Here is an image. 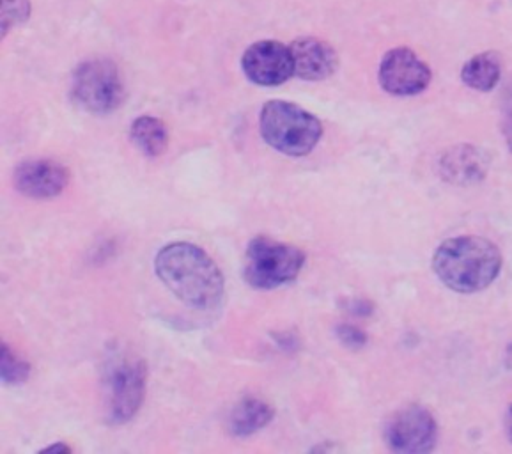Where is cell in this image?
<instances>
[{
    "mask_svg": "<svg viewBox=\"0 0 512 454\" xmlns=\"http://www.w3.org/2000/svg\"><path fill=\"white\" fill-rule=\"evenodd\" d=\"M31 16L29 0H2V34L6 36L15 25L24 24Z\"/></svg>",
    "mask_w": 512,
    "mask_h": 454,
    "instance_id": "cell-17",
    "label": "cell"
},
{
    "mask_svg": "<svg viewBox=\"0 0 512 454\" xmlns=\"http://www.w3.org/2000/svg\"><path fill=\"white\" fill-rule=\"evenodd\" d=\"M259 126L264 141L288 157L309 155L323 135V125L314 114L282 100L264 103Z\"/></svg>",
    "mask_w": 512,
    "mask_h": 454,
    "instance_id": "cell-3",
    "label": "cell"
},
{
    "mask_svg": "<svg viewBox=\"0 0 512 454\" xmlns=\"http://www.w3.org/2000/svg\"><path fill=\"white\" fill-rule=\"evenodd\" d=\"M505 430H507V437L512 442V405L509 412H507V417H505Z\"/></svg>",
    "mask_w": 512,
    "mask_h": 454,
    "instance_id": "cell-22",
    "label": "cell"
},
{
    "mask_svg": "<svg viewBox=\"0 0 512 454\" xmlns=\"http://www.w3.org/2000/svg\"><path fill=\"white\" fill-rule=\"evenodd\" d=\"M305 265V252L295 245L257 236L247 247L243 277L252 288L275 290L295 281Z\"/></svg>",
    "mask_w": 512,
    "mask_h": 454,
    "instance_id": "cell-4",
    "label": "cell"
},
{
    "mask_svg": "<svg viewBox=\"0 0 512 454\" xmlns=\"http://www.w3.org/2000/svg\"><path fill=\"white\" fill-rule=\"evenodd\" d=\"M68 181V169L54 160H27L15 169V187L32 199L59 196Z\"/></svg>",
    "mask_w": 512,
    "mask_h": 454,
    "instance_id": "cell-10",
    "label": "cell"
},
{
    "mask_svg": "<svg viewBox=\"0 0 512 454\" xmlns=\"http://www.w3.org/2000/svg\"><path fill=\"white\" fill-rule=\"evenodd\" d=\"M502 79V61L497 52H482L466 61L461 70V80L465 86L479 91L489 93L498 86Z\"/></svg>",
    "mask_w": 512,
    "mask_h": 454,
    "instance_id": "cell-13",
    "label": "cell"
},
{
    "mask_svg": "<svg viewBox=\"0 0 512 454\" xmlns=\"http://www.w3.org/2000/svg\"><path fill=\"white\" fill-rule=\"evenodd\" d=\"M438 440V424L433 414L420 405L397 410L385 426V442L394 453H431Z\"/></svg>",
    "mask_w": 512,
    "mask_h": 454,
    "instance_id": "cell-6",
    "label": "cell"
},
{
    "mask_svg": "<svg viewBox=\"0 0 512 454\" xmlns=\"http://www.w3.org/2000/svg\"><path fill=\"white\" fill-rule=\"evenodd\" d=\"M502 134H504L505 144L512 153V82L505 89L504 102H502Z\"/></svg>",
    "mask_w": 512,
    "mask_h": 454,
    "instance_id": "cell-19",
    "label": "cell"
},
{
    "mask_svg": "<svg viewBox=\"0 0 512 454\" xmlns=\"http://www.w3.org/2000/svg\"><path fill=\"white\" fill-rule=\"evenodd\" d=\"M344 309H346L348 313L353 314V316L367 318V316L373 314L374 306L369 300H365V298H350V300L344 302Z\"/></svg>",
    "mask_w": 512,
    "mask_h": 454,
    "instance_id": "cell-20",
    "label": "cell"
},
{
    "mask_svg": "<svg viewBox=\"0 0 512 454\" xmlns=\"http://www.w3.org/2000/svg\"><path fill=\"white\" fill-rule=\"evenodd\" d=\"M273 415L275 412L266 401L245 398L233 408L229 417V430L234 437H249L263 430L272 421Z\"/></svg>",
    "mask_w": 512,
    "mask_h": 454,
    "instance_id": "cell-14",
    "label": "cell"
},
{
    "mask_svg": "<svg viewBox=\"0 0 512 454\" xmlns=\"http://www.w3.org/2000/svg\"><path fill=\"white\" fill-rule=\"evenodd\" d=\"M440 173L449 183L472 185L481 181L488 173V160L474 146L450 148L440 158Z\"/></svg>",
    "mask_w": 512,
    "mask_h": 454,
    "instance_id": "cell-12",
    "label": "cell"
},
{
    "mask_svg": "<svg viewBox=\"0 0 512 454\" xmlns=\"http://www.w3.org/2000/svg\"><path fill=\"white\" fill-rule=\"evenodd\" d=\"M148 369L142 361H117L107 375V401L112 424H125L139 412L146 394Z\"/></svg>",
    "mask_w": 512,
    "mask_h": 454,
    "instance_id": "cell-7",
    "label": "cell"
},
{
    "mask_svg": "<svg viewBox=\"0 0 512 454\" xmlns=\"http://www.w3.org/2000/svg\"><path fill=\"white\" fill-rule=\"evenodd\" d=\"M155 268L165 288L188 307L208 311L222 302V272L208 252L194 243L165 245L156 254Z\"/></svg>",
    "mask_w": 512,
    "mask_h": 454,
    "instance_id": "cell-1",
    "label": "cell"
},
{
    "mask_svg": "<svg viewBox=\"0 0 512 454\" xmlns=\"http://www.w3.org/2000/svg\"><path fill=\"white\" fill-rule=\"evenodd\" d=\"M2 380L8 385L22 384L31 375V366L18 359L8 346H2Z\"/></svg>",
    "mask_w": 512,
    "mask_h": 454,
    "instance_id": "cell-16",
    "label": "cell"
},
{
    "mask_svg": "<svg viewBox=\"0 0 512 454\" xmlns=\"http://www.w3.org/2000/svg\"><path fill=\"white\" fill-rule=\"evenodd\" d=\"M130 137L133 144L146 155V157H162L169 144V132L162 119L153 116H140L133 121L130 128Z\"/></svg>",
    "mask_w": 512,
    "mask_h": 454,
    "instance_id": "cell-15",
    "label": "cell"
},
{
    "mask_svg": "<svg viewBox=\"0 0 512 454\" xmlns=\"http://www.w3.org/2000/svg\"><path fill=\"white\" fill-rule=\"evenodd\" d=\"M71 93L82 109L109 114L125 100V84L116 64L109 59H93L80 64L73 73Z\"/></svg>",
    "mask_w": 512,
    "mask_h": 454,
    "instance_id": "cell-5",
    "label": "cell"
},
{
    "mask_svg": "<svg viewBox=\"0 0 512 454\" xmlns=\"http://www.w3.org/2000/svg\"><path fill=\"white\" fill-rule=\"evenodd\" d=\"M335 336L341 341L342 345L348 346L351 350H360L362 346L367 345V334L364 330L358 329L355 325H339L335 329Z\"/></svg>",
    "mask_w": 512,
    "mask_h": 454,
    "instance_id": "cell-18",
    "label": "cell"
},
{
    "mask_svg": "<svg viewBox=\"0 0 512 454\" xmlns=\"http://www.w3.org/2000/svg\"><path fill=\"white\" fill-rule=\"evenodd\" d=\"M70 453L71 449L68 446H64V444H54V446L45 447L41 453Z\"/></svg>",
    "mask_w": 512,
    "mask_h": 454,
    "instance_id": "cell-21",
    "label": "cell"
},
{
    "mask_svg": "<svg viewBox=\"0 0 512 454\" xmlns=\"http://www.w3.org/2000/svg\"><path fill=\"white\" fill-rule=\"evenodd\" d=\"M505 364H507V368L512 369V345L509 346V350L505 353Z\"/></svg>",
    "mask_w": 512,
    "mask_h": 454,
    "instance_id": "cell-23",
    "label": "cell"
},
{
    "mask_svg": "<svg viewBox=\"0 0 512 454\" xmlns=\"http://www.w3.org/2000/svg\"><path fill=\"white\" fill-rule=\"evenodd\" d=\"M380 84L392 96H417L424 93L433 73L419 55L406 47L388 50L380 64Z\"/></svg>",
    "mask_w": 512,
    "mask_h": 454,
    "instance_id": "cell-8",
    "label": "cell"
},
{
    "mask_svg": "<svg viewBox=\"0 0 512 454\" xmlns=\"http://www.w3.org/2000/svg\"><path fill=\"white\" fill-rule=\"evenodd\" d=\"M241 68L250 82L264 87L280 86L295 75L291 48L272 40L250 45L241 57Z\"/></svg>",
    "mask_w": 512,
    "mask_h": 454,
    "instance_id": "cell-9",
    "label": "cell"
},
{
    "mask_svg": "<svg viewBox=\"0 0 512 454\" xmlns=\"http://www.w3.org/2000/svg\"><path fill=\"white\" fill-rule=\"evenodd\" d=\"M295 75L302 80L319 82L334 75L339 57L332 45L318 38H302L291 43Z\"/></svg>",
    "mask_w": 512,
    "mask_h": 454,
    "instance_id": "cell-11",
    "label": "cell"
},
{
    "mask_svg": "<svg viewBox=\"0 0 512 454\" xmlns=\"http://www.w3.org/2000/svg\"><path fill=\"white\" fill-rule=\"evenodd\" d=\"M502 261V252L488 238L454 236L436 249L433 272L449 290L479 293L497 281Z\"/></svg>",
    "mask_w": 512,
    "mask_h": 454,
    "instance_id": "cell-2",
    "label": "cell"
}]
</instances>
